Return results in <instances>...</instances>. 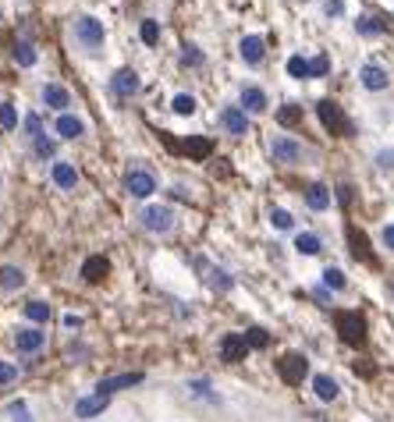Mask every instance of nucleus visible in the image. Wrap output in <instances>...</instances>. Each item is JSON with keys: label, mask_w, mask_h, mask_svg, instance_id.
<instances>
[{"label": "nucleus", "mask_w": 394, "mask_h": 422, "mask_svg": "<svg viewBox=\"0 0 394 422\" xmlns=\"http://www.w3.org/2000/svg\"><path fill=\"white\" fill-rule=\"evenodd\" d=\"M334 327H338V337L351 348H362L366 344V316L359 309H345V312H334Z\"/></svg>", "instance_id": "obj_1"}, {"label": "nucleus", "mask_w": 394, "mask_h": 422, "mask_svg": "<svg viewBox=\"0 0 394 422\" xmlns=\"http://www.w3.org/2000/svg\"><path fill=\"white\" fill-rule=\"evenodd\" d=\"M71 32H75V39H78V47H86V50H100L103 39H107V32H103V25L96 22L93 14H78L75 25H71Z\"/></svg>", "instance_id": "obj_2"}, {"label": "nucleus", "mask_w": 394, "mask_h": 422, "mask_svg": "<svg viewBox=\"0 0 394 422\" xmlns=\"http://www.w3.org/2000/svg\"><path fill=\"white\" fill-rule=\"evenodd\" d=\"M316 117L323 121V128L330 135H351V121L345 117V110L338 107L334 99H320L316 103Z\"/></svg>", "instance_id": "obj_3"}, {"label": "nucleus", "mask_w": 394, "mask_h": 422, "mask_svg": "<svg viewBox=\"0 0 394 422\" xmlns=\"http://www.w3.org/2000/svg\"><path fill=\"white\" fill-rule=\"evenodd\" d=\"M139 220L150 235H171L174 231V209L171 206H146L139 213Z\"/></svg>", "instance_id": "obj_4"}, {"label": "nucleus", "mask_w": 394, "mask_h": 422, "mask_svg": "<svg viewBox=\"0 0 394 422\" xmlns=\"http://www.w3.org/2000/svg\"><path fill=\"white\" fill-rule=\"evenodd\" d=\"M277 373H281V379L288 387H299L302 379L309 376V358L299 355V351H288L284 358H277Z\"/></svg>", "instance_id": "obj_5"}, {"label": "nucleus", "mask_w": 394, "mask_h": 422, "mask_svg": "<svg viewBox=\"0 0 394 422\" xmlns=\"http://www.w3.org/2000/svg\"><path fill=\"white\" fill-rule=\"evenodd\" d=\"M124 188H128V196L146 199V196L157 192V178H153V171H146V167H132V171L124 174Z\"/></svg>", "instance_id": "obj_6"}, {"label": "nucleus", "mask_w": 394, "mask_h": 422, "mask_svg": "<svg viewBox=\"0 0 394 422\" xmlns=\"http://www.w3.org/2000/svg\"><path fill=\"white\" fill-rule=\"evenodd\" d=\"M270 153H274V160H277V163H299V160L305 156L302 142L288 139V135H277V139L270 142Z\"/></svg>", "instance_id": "obj_7"}, {"label": "nucleus", "mask_w": 394, "mask_h": 422, "mask_svg": "<svg viewBox=\"0 0 394 422\" xmlns=\"http://www.w3.org/2000/svg\"><path fill=\"white\" fill-rule=\"evenodd\" d=\"M142 379H146V376H142V373H121V376H107V379H100V384H96V394L111 397V394H117V390L139 387Z\"/></svg>", "instance_id": "obj_8"}, {"label": "nucleus", "mask_w": 394, "mask_h": 422, "mask_svg": "<svg viewBox=\"0 0 394 422\" xmlns=\"http://www.w3.org/2000/svg\"><path fill=\"white\" fill-rule=\"evenodd\" d=\"M139 71L135 68H121V71H114V78H111V89H114V96H121V99H128V96H135L139 93Z\"/></svg>", "instance_id": "obj_9"}, {"label": "nucleus", "mask_w": 394, "mask_h": 422, "mask_svg": "<svg viewBox=\"0 0 394 422\" xmlns=\"http://www.w3.org/2000/svg\"><path fill=\"white\" fill-rule=\"evenodd\" d=\"M248 341H245V333H224V341H220V355H224V362H242V358H248Z\"/></svg>", "instance_id": "obj_10"}, {"label": "nucleus", "mask_w": 394, "mask_h": 422, "mask_svg": "<svg viewBox=\"0 0 394 422\" xmlns=\"http://www.w3.org/2000/svg\"><path fill=\"white\" fill-rule=\"evenodd\" d=\"M174 150H181L189 160H210L213 153V142L210 139H202V135H192V139H181V142H171Z\"/></svg>", "instance_id": "obj_11"}, {"label": "nucleus", "mask_w": 394, "mask_h": 422, "mask_svg": "<svg viewBox=\"0 0 394 422\" xmlns=\"http://www.w3.org/2000/svg\"><path fill=\"white\" fill-rule=\"evenodd\" d=\"M111 273V259L107 256H89L86 263H82V281L86 284H103Z\"/></svg>", "instance_id": "obj_12"}, {"label": "nucleus", "mask_w": 394, "mask_h": 422, "mask_svg": "<svg viewBox=\"0 0 394 422\" xmlns=\"http://www.w3.org/2000/svg\"><path fill=\"white\" fill-rule=\"evenodd\" d=\"M107 405H111V397H103V394L78 397V401H75V415H78V419H96V415L107 412Z\"/></svg>", "instance_id": "obj_13"}, {"label": "nucleus", "mask_w": 394, "mask_h": 422, "mask_svg": "<svg viewBox=\"0 0 394 422\" xmlns=\"http://www.w3.org/2000/svg\"><path fill=\"white\" fill-rule=\"evenodd\" d=\"M348 242H351V256L356 259H362L366 266H377V256L369 252V238L362 235L359 227H348Z\"/></svg>", "instance_id": "obj_14"}, {"label": "nucleus", "mask_w": 394, "mask_h": 422, "mask_svg": "<svg viewBox=\"0 0 394 422\" xmlns=\"http://www.w3.org/2000/svg\"><path fill=\"white\" fill-rule=\"evenodd\" d=\"M47 344V333L43 330H18L14 333V348L22 351V355H32V351H39Z\"/></svg>", "instance_id": "obj_15"}, {"label": "nucleus", "mask_w": 394, "mask_h": 422, "mask_svg": "<svg viewBox=\"0 0 394 422\" xmlns=\"http://www.w3.org/2000/svg\"><path fill=\"white\" fill-rule=\"evenodd\" d=\"M220 124H224V132H231V135H245L248 132V121H245L242 107H224L220 110Z\"/></svg>", "instance_id": "obj_16"}, {"label": "nucleus", "mask_w": 394, "mask_h": 422, "mask_svg": "<svg viewBox=\"0 0 394 422\" xmlns=\"http://www.w3.org/2000/svg\"><path fill=\"white\" fill-rule=\"evenodd\" d=\"M242 110H245V114H263V110H266V93L256 89V86L242 89Z\"/></svg>", "instance_id": "obj_17"}, {"label": "nucleus", "mask_w": 394, "mask_h": 422, "mask_svg": "<svg viewBox=\"0 0 394 422\" xmlns=\"http://www.w3.org/2000/svg\"><path fill=\"white\" fill-rule=\"evenodd\" d=\"M359 78H362V86H366V89H373V93L387 89V71H384V68H377V65H366V68L359 71Z\"/></svg>", "instance_id": "obj_18"}, {"label": "nucleus", "mask_w": 394, "mask_h": 422, "mask_svg": "<svg viewBox=\"0 0 394 422\" xmlns=\"http://www.w3.org/2000/svg\"><path fill=\"white\" fill-rule=\"evenodd\" d=\"M43 99H47V107H54V110H68V103H71L68 89H65V86H57V82L43 86Z\"/></svg>", "instance_id": "obj_19"}, {"label": "nucleus", "mask_w": 394, "mask_h": 422, "mask_svg": "<svg viewBox=\"0 0 394 422\" xmlns=\"http://www.w3.org/2000/svg\"><path fill=\"white\" fill-rule=\"evenodd\" d=\"M54 185L57 188H65V192H71V188L78 185V171H75V167L71 163H54Z\"/></svg>", "instance_id": "obj_20"}, {"label": "nucleus", "mask_w": 394, "mask_h": 422, "mask_svg": "<svg viewBox=\"0 0 394 422\" xmlns=\"http://www.w3.org/2000/svg\"><path fill=\"white\" fill-rule=\"evenodd\" d=\"M57 135L60 139H82L86 135V124H82L78 117H71V114H60L57 117Z\"/></svg>", "instance_id": "obj_21"}, {"label": "nucleus", "mask_w": 394, "mask_h": 422, "mask_svg": "<svg viewBox=\"0 0 394 422\" xmlns=\"http://www.w3.org/2000/svg\"><path fill=\"white\" fill-rule=\"evenodd\" d=\"M305 206H309V209H327V206H330V188L320 185V181L309 185V188H305Z\"/></svg>", "instance_id": "obj_22"}, {"label": "nucleus", "mask_w": 394, "mask_h": 422, "mask_svg": "<svg viewBox=\"0 0 394 422\" xmlns=\"http://www.w3.org/2000/svg\"><path fill=\"white\" fill-rule=\"evenodd\" d=\"M313 390H316L320 401H334V397H338V379L327 376V373H316V376H313Z\"/></svg>", "instance_id": "obj_23"}, {"label": "nucleus", "mask_w": 394, "mask_h": 422, "mask_svg": "<svg viewBox=\"0 0 394 422\" xmlns=\"http://www.w3.org/2000/svg\"><path fill=\"white\" fill-rule=\"evenodd\" d=\"M263 54H266V47H263L259 36H245V39H242V57H245V65H259Z\"/></svg>", "instance_id": "obj_24"}, {"label": "nucleus", "mask_w": 394, "mask_h": 422, "mask_svg": "<svg viewBox=\"0 0 394 422\" xmlns=\"http://www.w3.org/2000/svg\"><path fill=\"white\" fill-rule=\"evenodd\" d=\"M25 284V273L22 270H18V266H0V288H4V291H14V288H22Z\"/></svg>", "instance_id": "obj_25"}, {"label": "nucleus", "mask_w": 394, "mask_h": 422, "mask_svg": "<svg viewBox=\"0 0 394 422\" xmlns=\"http://www.w3.org/2000/svg\"><path fill=\"white\" fill-rule=\"evenodd\" d=\"M14 60L22 68H32L36 65V47L29 43V39H18V43H14Z\"/></svg>", "instance_id": "obj_26"}, {"label": "nucleus", "mask_w": 394, "mask_h": 422, "mask_svg": "<svg viewBox=\"0 0 394 422\" xmlns=\"http://www.w3.org/2000/svg\"><path fill=\"white\" fill-rule=\"evenodd\" d=\"M295 248L302 252V256H316V252L323 248V242H320L316 235H309V231H302V235L295 238Z\"/></svg>", "instance_id": "obj_27"}, {"label": "nucleus", "mask_w": 394, "mask_h": 422, "mask_svg": "<svg viewBox=\"0 0 394 422\" xmlns=\"http://www.w3.org/2000/svg\"><path fill=\"white\" fill-rule=\"evenodd\" d=\"M288 75L292 78H313V68H309V60L305 57H288Z\"/></svg>", "instance_id": "obj_28"}, {"label": "nucleus", "mask_w": 394, "mask_h": 422, "mask_svg": "<svg viewBox=\"0 0 394 422\" xmlns=\"http://www.w3.org/2000/svg\"><path fill=\"white\" fill-rule=\"evenodd\" d=\"M171 110H174V114H181V117L196 114V96H189V93H178V96L171 99Z\"/></svg>", "instance_id": "obj_29"}, {"label": "nucleus", "mask_w": 394, "mask_h": 422, "mask_svg": "<svg viewBox=\"0 0 394 422\" xmlns=\"http://www.w3.org/2000/svg\"><path fill=\"white\" fill-rule=\"evenodd\" d=\"M25 316H29L32 323H47V320H50V305L39 302V298H32V302L25 305Z\"/></svg>", "instance_id": "obj_30"}, {"label": "nucleus", "mask_w": 394, "mask_h": 422, "mask_svg": "<svg viewBox=\"0 0 394 422\" xmlns=\"http://www.w3.org/2000/svg\"><path fill=\"white\" fill-rule=\"evenodd\" d=\"M323 288H330V291H345V273H341L338 266H327V270H323Z\"/></svg>", "instance_id": "obj_31"}, {"label": "nucleus", "mask_w": 394, "mask_h": 422, "mask_svg": "<svg viewBox=\"0 0 394 422\" xmlns=\"http://www.w3.org/2000/svg\"><path fill=\"white\" fill-rule=\"evenodd\" d=\"M0 128H4V132H14L18 128V114H14L11 103H0Z\"/></svg>", "instance_id": "obj_32"}, {"label": "nucleus", "mask_w": 394, "mask_h": 422, "mask_svg": "<svg viewBox=\"0 0 394 422\" xmlns=\"http://www.w3.org/2000/svg\"><path fill=\"white\" fill-rule=\"evenodd\" d=\"M32 150H36V156H39V160H47V156H54V153H57V142H54V139H47V135H39V139L32 142Z\"/></svg>", "instance_id": "obj_33"}, {"label": "nucleus", "mask_w": 394, "mask_h": 422, "mask_svg": "<svg viewBox=\"0 0 394 422\" xmlns=\"http://www.w3.org/2000/svg\"><path fill=\"white\" fill-rule=\"evenodd\" d=\"M277 121L284 124V128H292V124L302 121V107H295V103H292V107H281V110H277Z\"/></svg>", "instance_id": "obj_34"}, {"label": "nucleus", "mask_w": 394, "mask_h": 422, "mask_svg": "<svg viewBox=\"0 0 394 422\" xmlns=\"http://www.w3.org/2000/svg\"><path fill=\"white\" fill-rule=\"evenodd\" d=\"M139 36H142V43H146V47H153L157 39H160V25L153 22V18H146V22H142V29H139Z\"/></svg>", "instance_id": "obj_35"}, {"label": "nucleus", "mask_w": 394, "mask_h": 422, "mask_svg": "<svg viewBox=\"0 0 394 422\" xmlns=\"http://www.w3.org/2000/svg\"><path fill=\"white\" fill-rule=\"evenodd\" d=\"M245 341H248V348H266V344H270V333L253 327V330H245Z\"/></svg>", "instance_id": "obj_36"}, {"label": "nucleus", "mask_w": 394, "mask_h": 422, "mask_svg": "<svg viewBox=\"0 0 394 422\" xmlns=\"http://www.w3.org/2000/svg\"><path fill=\"white\" fill-rule=\"evenodd\" d=\"M25 135H29L32 142L43 135V121H39V114H29V117H25Z\"/></svg>", "instance_id": "obj_37"}, {"label": "nucleus", "mask_w": 394, "mask_h": 422, "mask_svg": "<svg viewBox=\"0 0 394 422\" xmlns=\"http://www.w3.org/2000/svg\"><path fill=\"white\" fill-rule=\"evenodd\" d=\"M270 220H274V227H281V231H288V227L295 224V217L288 213V209H274V213H270Z\"/></svg>", "instance_id": "obj_38"}, {"label": "nucleus", "mask_w": 394, "mask_h": 422, "mask_svg": "<svg viewBox=\"0 0 394 422\" xmlns=\"http://www.w3.org/2000/svg\"><path fill=\"white\" fill-rule=\"evenodd\" d=\"M309 68H313V78H323V75L330 71V60L320 54V57H313V60H309Z\"/></svg>", "instance_id": "obj_39"}, {"label": "nucleus", "mask_w": 394, "mask_h": 422, "mask_svg": "<svg viewBox=\"0 0 394 422\" xmlns=\"http://www.w3.org/2000/svg\"><path fill=\"white\" fill-rule=\"evenodd\" d=\"M356 29H359L362 36H373V32H384V22H369V18H359Z\"/></svg>", "instance_id": "obj_40"}, {"label": "nucleus", "mask_w": 394, "mask_h": 422, "mask_svg": "<svg viewBox=\"0 0 394 422\" xmlns=\"http://www.w3.org/2000/svg\"><path fill=\"white\" fill-rule=\"evenodd\" d=\"M210 284L220 291H231V277H224V270H210Z\"/></svg>", "instance_id": "obj_41"}, {"label": "nucleus", "mask_w": 394, "mask_h": 422, "mask_svg": "<svg viewBox=\"0 0 394 422\" xmlns=\"http://www.w3.org/2000/svg\"><path fill=\"white\" fill-rule=\"evenodd\" d=\"M11 379H18V369H14V366H8V362H0V387L11 384Z\"/></svg>", "instance_id": "obj_42"}, {"label": "nucleus", "mask_w": 394, "mask_h": 422, "mask_svg": "<svg viewBox=\"0 0 394 422\" xmlns=\"http://www.w3.org/2000/svg\"><path fill=\"white\" fill-rule=\"evenodd\" d=\"M181 60H185V65H202V54H199L196 47H185V54H181Z\"/></svg>", "instance_id": "obj_43"}, {"label": "nucleus", "mask_w": 394, "mask_h": 422, "mask_svg": "<svg viewBox=\"0 0 394 422\" xmlns=\"http://www.w3.org/2000/svg\"><path fill=\"white\" fill-rule=\"evenodd\" d=\"M65 327H68V330H78V327H82V316L68 312V316H65Z\"/></svg>", "instance_id": "obj_44"}, {"label": "nucleus", "mask_w": 394, "mask_h": 422, "mask_svg": "<svg viewBox=\"0 0 394 422\" xmlns=\"http://www.w3.org/2000/svg\"><path fill=\"white\" fill-rule=\"evenodd\" d=\"M341 11H345L341 0H327V14H341Z\"/></svg>", "instance_id": "obj_45"}, {"label": "nucleus", "mask_w": 394, "mask_h": 422, "mask_svg": "<svg viewBox=\"0 0 394 422\" xmlns=\"http://www.w3.org/2000/svg\"><path fill=\"white\" fill-rule=\"evenodd\" d=\"M384 245H387V248H394V224H387V227H384Z\"/></svg>", "instance_id": "obj_46"}, {"label": "nucleus", "mask_w": 394, "mask_h": 422, "mask_svg": "<svg viewBox=\"0 0 394 422\" xmlns=\"http://www.w3.org/2000/svg\"><path fill=\"white\" fill-rule=\"evenodd\" d=\"M338 196H341V202H351V192H348V185H341V188H338Z\"/></svg>", "instance_id": "obj_47"}, {"label": "nucleus", "mask_w": 394, "mask_h": 422, "mask_svg": "<svg viewBox=\"0 0 394 422\" xmlns=\"http://www.w3.org/2000/svg\"><path fill=\"white\" fill-rule=\"evenodd\" d=\"M394 163V153H380V167H391Z\"/></svg>", "instance_id": "obj_48"}]
</instances>
